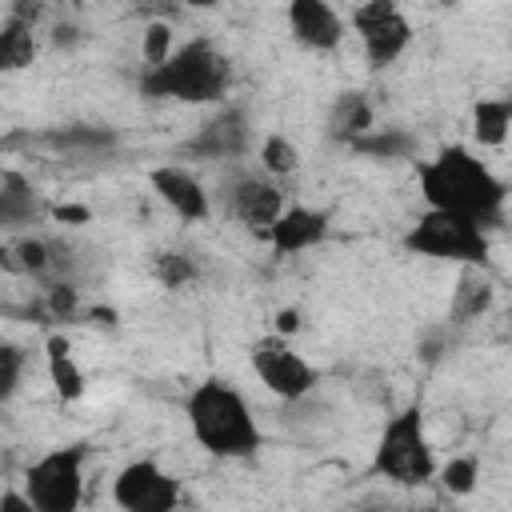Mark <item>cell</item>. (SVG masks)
Segmentation results:
<instances>
[{
    "instance_id": "obj_10",
    "label": "cell",
    "mask_w": 512,
    "mask_h": 512,
    "mask_svg": "<svg viewBox=\"0 0 512 512\" xmlns=\"http://www.w3.org/2000/svg\"><path fill=\"white\" fill-rule=\"evenodd\" d=\"M224 208L236 224H244L248 232L256 236H268V228L284 216L288 208V196L284 188L264 176V172H236L228 184H224Z\"/></svg>"
},
{
    "instance_id": "obj_23",
    "label": "cell",
    "mask_w": 512,
    "mask_h": 512,
    "mask_svg": "<svg viewBox=\"0 0 512 512\" xmlns=\"http://www.w3.org/2000/svg\"><path fill=\"white\" fill-rule=\"evenodd\" d=\"M200 276V264L192 260V252H180V248H164L152 256V280L168 292H180L188 288L192 280Z\"/></svg>"
},
{
    "instance_id": "obj_22",
    "label": "cell",
    "mask_w": 512,
    "mask_h": 512,
    "mask_svg": "<svg viewBox=\"0 0 512 512\" xmlns=\"http://www.w3.org/2000/svg\"><path fill=\"white\" fill-rule=\"evenodd\" d=\"M256 160H260V172L272 176V180H284V176H296L304 156L296 148V140H288L284 132H268L256 148Z\"/></svg>"
},
{
    "instance_id": "obj_18",
    "label": "cell",
    "mask_w": 512,
    "mask_h": 512,
    "mask_svg": "<svg viewBox=\"0 0 512 512\" xmlns=\"http://www.w3.org/2000/svg\"><path fill=\"white\" fill-rule=\"evenodd\" d=\"M496 304V284L484 268H460L456 288H452V304H448V320L452 324H472L480 316H488Z\"/></svg>"
},
{
    "instance_id": "obj_25",
    "label": "cell",
    "mask_w": 512,
    "mask_h": 512,
    "mask_svg": "<svg viewBox=\"0 0 512 512\" xmlns=\"http://www.w3.org/2000/svg\"><path fill=\"white\" fill-rule=\"evenodd\" d=\"M440 484L448 496H472L480 488V460L476 456H452L440 464Z\"/></svg>"
},
{
    "instance_id": "obj_32",
    "label": "cell",
    "mask_w": 512,
    "mask_h": 512,
    "mask_svg": "<svg viewBox=\"0 0 512 512\" xmlns=\"http://www.w3.org/2000/svg\"><path fill=\"white\" fill-rule=\"evenodd\" d=\"M0 512H40V508L28 500L24 488H4L0 492Z\"/></svg>"
},
{
    "instance_id": "obj_14",
    "label": "cell",
    "mask_w": 512,
    "mask_h": 512,
    "mask_svg": "<svg viewBox=\"0 0 512 512\" xmlns=\"http://www.w3.org/2000/svg\"><path fill=\"white\" fill-rule=\"evenodd\" d=\"M328 232H332V216L324 212V208H312V204H288L284 208V216L268 228V248H272V256H300V252H308V248H320L324 240H328Z\"/></svg>"
},
{
    "instance_id": "obj_31",
    "label": "cell",
    "mask_w": 512,
    "mask_h": 512,
    "mask_svg": "<svg viewBox=\"0 0 512 512\" xmlns=\"http://www.w3.org/2000/svg\"><path fill=\"white\" fill-rule=\"evenodd\" d=\"M300 328H304V316H300V308H276V312H272V332H276V336L292 340Z\"/></svg>"
},
{
    "instance_id": "obj_4",
    "label": "cell",
    "mask_w": 512,
    "mask_h": 512,
    "mask_svg": "<svg viewBox=\"0 0 512 512\" xmlns=\"http://www.w3.org/2000/svg\"><path fill=\"white\" fill-rule=\"evenodd\" d=\"M372 476H384L396 488H424L440 476V460L428 440L420 404H404L384 420L380 440L372 448Z\"/></svg>"
},
{
    "instance_id": "obj_1",
    "label": "cell",
    "mask_w": 512,
    "mask_h": 512,
    "mask_svg": "<svg viewBox=\"0 0 512 512\" xmlns=\"http://www.w3.org/2000/svg\"><path fill=\"white\" fill-rule=\"evenodd\" d=\"M416 188L428 212L464 216L480 228H496L508 204V184L468 144H444L428 160H420Z\"/></svg>"
},
{
    "instance_id": "obj_33",
    "label": "cell",
    "mask_w": 512,
    "mask_h": 512,
    "mask_svg": "<svg viewBox=\"0 0 512 512\" xmlns=\"http://www.w3.org/2000/svg\"><path fill=\"white\" fill-rule=\"evenodd\" d=\"M84 316H88V324H96V328H116V320H120L116 308H108V304H92Z\"/></svg>"
},
{
    "instance_id": "obj_8",
    "label": "cell",
    "mask_w": 512,
    "mask_h": 512,
    "mask_svg": "<svg viewBox=\"0 0 512 512\" xmlns=\"http://www.w3.org/2000/svg\"><path fill=\"white\" fill-rule=\"evenodd\" d=\"M248 364H252L256 380H260L276 400H288V404L312 396V388L320 384L316 368L292 348V340H284V336H276V332L252 340V348H248Z\"/></svg>"
},
{
    "instance_id": "obj_26",
    "label": "cell",
    "mask_w": 512,
    "mask_h": 512,
    "mask_svg": "<svg viewBox=\"0 0 512 512\" xmlns=\"http://www.w3.org/2000/svg\"><path fill=\"white\" fill-rule=\"evenodd\" d=\"M176 48H180V44H176L172 24H164V20L144 24V36H140V60H144V68H160V64H168Z\"/></svg>"
},
{
    "instance_id": "obj_30",
    "label": "cell",
    "mask_w": 512,
    "mask_h": 512,
    "mask_svg": "<svg viewBox=\"0 0 512 512\" xmlns=\"http://www.w3.org/2000/svg\"><path fill=\"white\" fill-rule=\"evenodd\" d=\"M48 216H52L56 224L76 228V224H88V220H92V208H88V204H72V200H64V204H48Z\"/></svg>"
},
{
    "instance_id": "obj_6",
    "label": "cell",
    "mask_w": 512,
    "mask_h": 512,
    "mask_svg": "<svg viewBox=\"0 0 512 512\" xmlns=\"http://www.w3.org/2000/svg\"><path fill=\"white\" fill-rule=\"evenodd\" d=\"M88 444H56L24 468V492L40 512H80Z\"/></svg>"
},
{
    "instance_id": "obj_12",
    "label": "cell",
    "mask_w": 512,
    "mask_h": 512,
    "mask_svg": "<svg viewBox=\"0 0 512 512\" xmlns=\"http://www.w3.org/2000/svg\"><path fill=\"white\" fill-rule=\"evenodd\" d=\"M248 144H252V124H248L244 108L224 104L212 120L200 124V132L184 144V152L196 160H236L248 152Z\"/></svg>"
},
{
    "instance_id": "obj_16",
    "label": "cell",
    "mask_w": 512,
    "mask_h": 512,
    "mask_svg": "<svg viewBox=\"0 0 512 512\" xmlns=\"http://www.w3.org/2000/svg\"><path fill=\"white\" fill-rule=\"evenodd\" d=\"M372 128H376L372 96L360 92V88H344V92H336V100H332V108H328V140L352 148V144L364 140Z\"/></svg>"
},
{
    "instance_id": "obj_35",
    "label": "cell",
    "mask_w": 512,
    "mask_h": 512,
    "mask_svg": "<svg viewBox=\"0 0 512 512\" xmlns=\"http://www.w3.org/2000/svg\"><path fill=\"white\" fill-rule=\"evenodd\" d=\"M344 512H388V508H380V504H352V508H344Z\"/></svg>"
},
{
    "instance_id": "obj_36",
    "label": "cell",
    "mask_w": 512,
    "mask_h": 512,
    "mask_svg": "<svg viewBox=\"0 0 512 512\" xmlns=\"http://www.w3.org/2000/svg\"><path fill=\"white\" fill-rule=\"evenodd\" d=\"M408 512H440V508H408Z\"/></svg>"
},
{
    "instance_id": "obj_13",
    "label": "cell",
    "mask_w": 512,
    "mask_h": 512,
    "mask_svg": "<svg viewBox=\"0 0 512 512\" xmlns=\"http://www.w3.org/2000/svg\"><path fill=\"white\" fill-rule=\"evenodd\" d=\"M288 32L308 52H336L348 36V20L328 0H292L288 4Z\"/></svg>"
},
{
    "instance_id": "obj_7",
    "label": "cell",
    "mask_w": 512,
    "mask_h": 512,
    "mask_svg": "<svg viewBox=\"0 0 512 512\" xmlns=\"http://www.w3.org/2000/svg\"><path fill=\"white\" fill-rule=\"evenodd\" d=\"M352 32L364 48L368 68H392L408 48H412V20L400 4L392 0H368L352 8Z\"/></svg>"
},
{
    "instance_id": "obj_29",
    "label": "cell",
    "mask_w": 512,
    "mask_h": 512,
    "mask_svg": "<svg viewBox=\"0 0 512 512\" xmlns=\"http://www.w3.org/2000/svg\"><path fill=\"white\" fill-rule=\"evenodd\" d=\"M24 364H28L24 348H16V344H4L0 348V400H12L16 396V388L24 380Z\"/></svg>"
},
{
    "instance_id": "obj_2",
    "label": "cell",
    "mask_w": 512,
    "mask_h": 512,
    "mask_svg": "<svg viewBox=\"0 0 512 512\" xmlns=\"http://www.w3.org/2000/svg\"><path fill=\"white\" fill-rule=\"evenodd\" d=\"M184 416H188L192 440L216 460H252L260 452L264 436L252 416V404L224 376L200 380L184 400Z\"/></svg>"
},
{
    "instance_id": "obj_20",
    "label": "cell",
    "mask_w": 512,
    "mask_h": 512,
    "mask_svg": "<svg viewBox=\"0 0 512 512\" xmlns=\"http://www.w3.org/2000/svg\"><path fill=\"white\" fill-rule=\"evenodd\" d=\"M36 52H40L36 24L4 12V20H0V72H24V68H32Z\"/></svg>"
},
{
    "instance_id": "obj_11",
    "label": "cell",
    "mask_w": 512,
    "mask_h": 512,
    "mask_svg": "<svg viewBox=\"0 0 512 512\" xmlns=\"http://www.w3.org/2000/svg\"><path fill=\"white\" fill-rule=\"evenodd\" d=\"M148 188L172 208V216H180L184 224H204L212 216V192L204 188V180L184 168V164H160L148 172Z\"/></svg>"
},
{
    "instance_id": "obj_21",
    "label": "cell",
    "mask_w": 512,
    "mask_h": 512,
    "mask_svg": "<svg viewBox=\"0 0 512 512\" xmlns=\"http://www.w3.org/2000/svg\"><path fill=\"white\" fill-rule=\"evenodd\" d=\"M508 136H512V100L480 96L472 104V140L480 148H500Z\"/></svg>"
},
{
    "instance_id": "obj_17",
    "label": "cell",
    "mask_w": 512,
    "mask_h": 512,
    "mask_svg": "<svg viewBox=\"0 0 512 512\" xmlns=\"http://www.w3.org/2000/svg\"><path fill=\"white\" fill-rule=\"evenodd\" d=\"M44 372H48L52 392H56L64 404H72V400H80V396L88 392V376H84V368L76 364L68 336H60V332H48V336H44Z\"/></svg>"
},
{
    "instance_id": "obj_9",
    "label": "cell",
    "mask_w": 512,
    "mask_h": 512,
    "mask_svg": "<svg viewBox=\"0 0 512 512\" xmlns=\"http://www.w3.org/2000/svg\"><path fill=\"white\" fill-rule=\"evenodd\" d=\"M184 488L180 480L152 456L128 460L112 476V504L120 512H180Z\"/></svg>"
},
{
    "instance_id": "obj_34",
    "label": "cell",
    "mask_w": 512,
    "mask_h": 512,
    "mask_svg": "<svg viewBox=\"0 0 512 512\" xmlns=\"http://www.w3.org/2000/svg\"><path fill=\"white\" fill-rule=\"evenodd\" d=\"M52 40H56V44H72V40H76V28H56Z\"/></svg>"
},
{
    "instance_id": "obj_5",
    "label": "cell",
    "mask_w": 512,
    "mask_h": 512,
    "mask_svg": "<svg viewBox=\"0 0 512 512\" xmlns=\"http://www.w3.org/2000/svg\"><path fill=\"white\" fill-rule=\"evenodd\" d=\"M404 248L412 256L424 260H440V264H456V268H488L492 256V240L488 228L464 220V216H448V212H420L416 224L404 232Z\"/></svg>"
},
{
    "instance_id": "obj_28",
    "label": "cell",
    "mask_w": 512,
    "mask_h": 512,
    "mask_svg": "<svg viewBox=\"0 0 512 512\" xmlns=\"http://www.w3.org/2000/svg\"><path fill=\"white\" fill-rule=\"evenodd\" d=\"M44 312H48L52 320H80L88 308L80 304V288H76L72 280H52V284L44 288Z\"/></svg>"
},
{
    "instance_id": "obj_24",
    "label": "cell",
    "mask_w": 512,
    "mask_h": 512,
    "mask_svg": "<svg viewBox=\"0 0 512 512\" xmlns=\"http://www.w3.org/2000/svg\"><path fill=\"white\" fill-rule=\"evenodd\" d=\"M364 156H384V160H408L416 156V136H408L404 128H372L364 140L352 144Z\"/></svg>"
},
{
    "instance_id": "obj_27",
    "label": "cell",
    "mask_w": 512,
    "mask_h": 512,
    "mask_svg": "<svg viewBox=\"0 0 512 512\" xmlns=\"http://www.w3.org/2000/svg\"><path fill=\"white\" fill-rule=\"evenodd\" d=\"M56 148H84V152H104V148H116V132L112 128H88V124H76V128H64V132H52L48 136Z\"/></svg>"
},
{
    "instance_id": "obj_3",
    "label": "cell",
    "mask_w": 512,
    "mask_h": 512,
    "mask_svg": "<svg viewBox=\"0 0 512 512\" xmlns=\"http://www.w3.org/2000/svg\"><path fill=\"white\" fill-rule=\"evenodd\" d=\"M228 88H232V64L208 36L180 44L168 64L144 68L140 76V92L148 100H176V104H220Z\"/></svg>"
},
{
    "instance_id": "obj_15",
    "label": "cell",
    "mask_w": 512,
    "mask_h": 512,
    "mask_svg": "<svg viewBox=\"0 0 512 512\" xmlns=\"http://www.w3.org/2000/svg\"><path fill=\"white\" fill-rule=\"evenodd\" d=\"M44 212H48V204H40L32 180L20 176L16 168H4L0 172V228L8 236H24V232H32V224Z\"/></svg>"
},
{
    "instance_id": "obj_19",
    "label": "cell",
    "mask_w": 512,
    "mask_h": 512,
    "mask_svg": "<svg viewBox=\"0 0 512 512\" xmlns=\"http://www.w3.org/2000/svg\"><path fill=\"white\" fill-rule=\"evenodd\" d=\"M0 264L12 276H48L60 264V256H56L52 240H44L36 232H24V236H8V244L0 248Z\"/></svg>"
}]
</instances>
